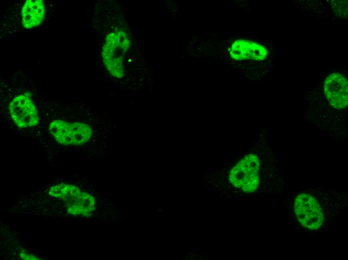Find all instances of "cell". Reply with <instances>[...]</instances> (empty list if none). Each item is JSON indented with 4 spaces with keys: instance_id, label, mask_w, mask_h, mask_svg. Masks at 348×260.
<instances>
[{
    "instance_id": "cell-7",
    "label": "cell",
    "mask_w": 348,
    "mask_h": 260,
    "mask_svg": "<svg viewBox=\"0 0 348 260\" xmlns=\"http://www.w3.org/2000/svg\"><path fill=\"white\" fill-rule=\"evenodd\" d=\"M230 54L232 58L236 60H262L266 58L268 51L260 44L252 41L238 40L232 45Z\"/></svg>"
},
{
    "instance_id": "cell-4",
    "label": "cell",
    "mask_w": 348,
    "mask_h": 260,
    "mask_svg": "<svg viewBox=\"0 0 348 260\" xmlns=\"http://www.w3.org/2000/svg\"><path fill=\"white\" fill-rule=\"evenodd\" d=\"M323 90L326 99L333 108L341 110L347 107L348 85L344 76L338 73L328 75L324 81Z\"/></svg>"
},
{
    "instance_id": "cell-3",
    "label": "cell",
    "mask_w": 348,
    "mask_h": 260,
    "mask_svg": "<svg viewBox=\"0 0 348 260\" xmlns=\"http://www.w3.org/2000/svg\"><path fill=\"white\" fill-rule=\"evenodd\" d=\"M49 131L56 141L64 145H82L89 140L92 131L82 122L56 120L50 124Z\"/></svg>"
},
{
    "instance_id": "cell-1",
    "label": "cell",
    "mask_w": 348,
    "mask_h": 260,
    "mask_svg": "<svg viewBox=\"0 0 348 260\" xmlns=\"http://www.w3.org/2000/svg\"><path fill=\"white\" fill-rule=\"evenodd\" d=\"M316 194V190H304L294 198V210L300 225L308 231L321 230L330 222L332 206L336 200Z\"/></svg>"
},
{
    "instance_id": "cell-9",
    "label": "cell",
    "mask_w": 348,
    "mask_h": 260,
    "mask_svg": "<svg viewBox=\"0 0 348 260\" xmlns=\"http://www.w3.org/2000/svg\"><path fill=\"white\" fill-rule=\"evenodd\" d=\"M65 203L68 213L72 215H86L94 209V199L93 196L82 192L79 188Z\"/></svg>"
},
{
    "instance_id": "cell-8",
    "label": "cell",
    "mask_w": 348,
    "mask_h": 260,
    "mask_svg": "<svg viewBox=\"0 0 348 260\" xmlns=\"http://www.w3.org/2000/svg\"><path fill=\"white\" fill-rule=\"evenodd\" d=\"M44 14L45 8L42 0H26L22 10L23 26L30 29L39 26L44 18Z\"/></svg>"
},
{
    "instance_id": "cell-10",
    "label": "cell",
    "mask_w": 348,
    "mask_h": 260,
    "mask_svg": "<svg viewBox=\"0 0 348 260\" xmlns=\"http://www.w3.org/2000/svg\"><path fill=\"white\" fill-rule=\"evenodd\" d=\"M20 256L21 258L24 260H38L36 257L32 255H29L26 254L24 251V252L20 253Z\"/></svg>"
},
{
    "instance_id": "cell-2",
    "label": "cell",
    "mask_w": 348,
    "mask_h": 260,
    "mask_svg": "<svg viewBox=\"0 0 348 260\" xmlns=\"http://www.w3.org/2000/svg\"><path fill=\"white\" fill-rule=\"evenodd\" d=\"M276 165L266 169V164L256 152L246 154L232 167L229 172V180L236 188L246 194L256 192L260 186L264 172L276 168Z\"/></svg>"
},
{
    "instance_id": "cell-5",
    "label": "cell",
    "mask_w": 348,
    "mask_h": 260,
    "mask_svg": "<svg viewBox=\"0 0 348 260\" xmlns=\"http://www.w3.org/2000/svg\"><path fill=\"white\" fill-rule=\"evenodd\" d=\"M12 118L20 128L36 126L39 121L36 109L29 97L20 95L14 98L9 104Z\"/></svg>"
},
{
    "instance_id": "cell-6",
    "label": "cell",
    "mask_w": 348,
    "mask_h": 260,
    "mask_svg": "<svg viewBox=\"0 0 348 260\" xmlns=\"http://www.w3.org/2000/svg\"><path fill=\"white\" fill-rule=\"evenodd\" d=\"M122 53V34L108 35L102 48L103 60L109 72L118 78H121L123 74Z\"/></svg>"
}]
</instances>
